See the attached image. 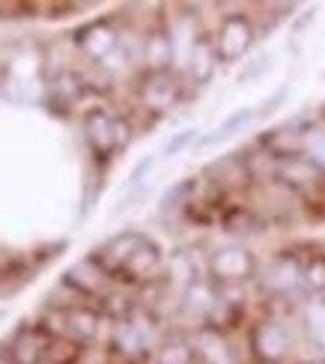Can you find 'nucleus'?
Masks as SVG:
<instances>
[{
	"label": "nucleus",
	"mask_w": 325,
	"mask_h": 364,
	"mask_svg": "<svg viewBox=\"0 0 325 364\" xmlns=\"http://www.w3.org/2000/svg\"><path fill=\"white\" fill-rule=\"evenodd\" d=\"M254 45V24L245 12H230L218 24V36H215V48H218L221 63H236Z\"/></svg>",
	"instance_id": "nucleus-1"
},
{
	"label": "nucleus",
	"mask_w": 325,
	"mask_h": 364,
	"mask_svg": "<svg viewBox=\"0 0 325 364\" xmlns=\"http://www.w3.org/2000/svg\"><path fill=\"white\" fill-rule=\"evenodd\" d=\"M209 275L221 284H242L257 275V257L242 245L218 248L209 257Z\"/></svg>",
	"instance_id": "nucleus-2"
},
{
	"label": "nucleus",
	"mask_w": 325,
	"mask_h": 364,
	"mask_svg": "<svg viewBox=\"0 0 325 364\" xmlns=\"http://www.w3.org/2000/svg\"><path fill=\"white\" fill-rule=\"evenodd\" d=\"M251 346H254V355L260 361H266V364L284 361L289 355V346H292L289 328L281 320H262L251 331Z\"/></svg>",
	"instance_id": "nucleus-3"
},
{
	"label": "nucleus",
	"mask_w": 325,
	"mask_h": 364,
	"mask_svg": "<svg viewBox=\"0 0 325 364\" xmlns=\"http://www.w3.org/2000/svg\"><path fill=\"white\" fill-rule=\"evenodd\" d=\"M141 102L144 108L164 114L179 102V84L174 81L170 72H149L141 84Z\"/></svg>",
	"instance_id": "nucleus-4"
},
{
	"label": "nucleus",
	"mask_w": 325,
	"mask_h": 364,
	"mask_svg": "<svg viewBox=\"0 0 325 364\" xmlns=\"http://www.w3.org/2000/svg\"><path fill=\"white\" fill-rule=\"evenodd\" d=\"M146 236L144 233H134V230H126V233H117L114 239H107L105 245L96 251V260L105 272H122V266L129 263V257L137 251V245H141Z\"/></svg>",
	"instance_id": "nucleus-5"
},
{
	"label": "nucleus",
	"mask_w": 325,
	"mask_h": 364,
	"mask_svg": "<svg viewBox=\"0 0 325 364\" xmlns=\"http://www.w3.org/2000/svg\"><path fill=\"white\" fill-rule=\"evenodd\" d=\"M117 117H111L107 111L96 108L84 117V134H87V144L92 146L96 156H111L117 149Z\"/></svg>",
	"instance_id": "nucleus-6"
},
{
	"label": "nucleus",
	"mask_w": 325,
	"mask_h": 364,
	"mask_svg": "<svg viewBox=\"0 0 325 364\" xmlns=\"http://www.w3.org/2000/svg\"><path fill=\"white\" fill-rule=\"evenodd\" d=\"M78 45L87 57L105 60L119 48V36L107 21H96V24H87L84 30H78Z\"/></svg>",
	"instance_id": "nucleus-7"
},
{
	"label": "nucleus",
	"mask_w": 325,
	"mask_h": 364,
	"mask_svg": "<svg viewBox=\"0 0 325 364\" xmlns=\"http://www.w3.org/2000/svg\"><path fill=\"white\" fill-rule=\"evenodd\" d=\"M262 284H266L272 293H292V290H299V287H304V266L296 260V257L284 254L266 269Z\"/></svg>",
	"instance_id": "nucleus-8"
},
{
	"label": "nucleus",
	"mask_w": 325,
	"mask_h": 364,
	"mask_svg": "<svg viewBox=\"0 0 325 364\" xmlns=\"http://www.w3.org/2000/svg\"><path fill=\"white\" fill-rule=\"evenodd\" d=\"M218 63H221V57H218V48H215V39L200 36L197 45L191 48V54H188V63H185V69H188L191 81L197 87H206L215 78V72H218Z\"/></svg>",
	"instance_id": "nucleus-9"
},
{
	"label": "nucleus",
	"mask_w": 325,
	"mask_h": 364,
	"mask_svg": "<svg viewBox=\"0 0 325 364\" xmlns=\"http://www.w3.org/2000/svg\"><path fill=\"white\" fill-rule=\"evenodd\" d=\"M111 343L119 355L126 358H141L149 346V335L144 326H137L134 320H119L114 326V335H111Z\"/></svg>",
	"instance_id": "nucleus-10"
},
{
	"label": "nucleus",
	"mask_w": 325,
	"mask_h": 364,
	"mask_svg": "<svg viewBox=\"0 0 325 364\" xmlns=\"http://www.w3.org/2000/svg\"><path fill=\"white\" fill-rule=\"evenodd\" d=\"M194 350L206 364H236L233 350H230L227 338L218 328H200L197 338H194Z\"/></svg>",
	"instance_id": "nucleus-11"
},
{
	"label": "nucleus",
	"mask_w": 325,
	"mask_h": 364,
	"mask_svg": "<svg viewBox=\"0 0 325 364\" xmlns=\"http://www.w3.org/2000/svg\"><path fill=\"white\" fill-rule=\"evenodd\" d=\"M144 60L149 72H167L170 63L176 60V51H174V39H170L167 30H156L144 39Z\"/></svg>",
	"instance_id": "nucleus-12"
},
{
	"label": "nucleus",
	"mask_w": 325,
	"mask_h": 364,
	"mask_svg": "<svg viewBox=\"0 0 325 364\" xmlns=\"http://www.w3.org/2000/svg\"><path fill=\"white\" fill-rule=\"evenodd\" d=\"M159 266H161V248L152 239H144L141 245H137V251L129 257V263L122 266V272H126L132 281H141V278L156 275Z\"/></svg>",
	"instance_id": "nucleus-13"
},
{
	"label": "nucleus",
	"mask_w": 325,
	"mask_h": 364,
	"mask_svg": "<svg viewBox=\"0 0 325 364\" xmlns=\"http://www.w3.org/2000/svg\"><path fill=\"white\" fill-rule=\"evenodd\" d=\"M257 119V111L254 108H236L230 117H224V123L221 126H215L206 138H200L197 141V149H206V146H215V144H221L227 138H233V134H239L242 129H247Z\"/></svg>",
	"instance_id": "nucleus-14"
},
{
	"label": "nucleus",
	"mask_w": 325,
	"mask_h": 364,
	"mask_svg": "<svg viewBox=\"0 0 325 364\" xmlns=\"http://www.w3.org/2000/svg\"><path fill=\"white\" fill-rule=\"evenodd\" d=\"M105 275H107V272H105L96 260H92V257H87V260L75 263V266L66 272V284L78 287L81 293H99V287H102Z\"/></svg>",
	"instance_id": "nucleus-15"
},
{
	"label": "nucleus",
	"mask_w": 325,
	"mask_h": 364,
	"mask_svg": "<svg viewBox=\"0 0 325 364\" xmlns=\"http://www.w3.org/2000/svg\"><path fill=\"white\" fill-rule=\"evenodd\" d=\"M0 350H9V364H39L42 361V346L36 343L33 331H18L6 346Z\"/></svg>",
	"instance_id": "nucleus-16"
},
{
	"label": "nucleus",
	"mask_w": 325,
	"mask_h": 364,
	"mask_svg": "<svg viewBox=\"0 0 325 364\" xmlns=\"http://www.w3.org/2000/svg\"><path fill=\"white\" fill-rule=\"evenodd\" d=\"M218 308V296H215L209 281H194L188 290H185V311L194 316H209Z\"/></svg>",
	"instance_id": "nucleus-17"
},
{
	"label": "nucleus",
	"mask_w": 325,
	"mask_h": 364,
	"mask_svg": "<svg viewBox=\"0 0 325 364\" xmlns=\"http://www.w3.org/2000/svg\"><path fill=\"white\" fill-rule=\"evenodd\" d=\"M99 314L92 308H75L66 314V331L75 341H92L99 335Z\"/></svg>",
	"instance_id": "nucleus-18"
},
{
	"label": "nucleus",
	"mask_w": 325,
	"mask_h": 364,
	"mask_svg": "<svg viewBox=\"0 0 325 364\" xmlns=\"http://www.w3.org/2000/svg\"><path fill=\"white\" fill-rule=\"evenodd\" d=\"M302 326H304V335L314 346L325 350V301H307L304 311H302Z\"/></svg>",
	"instance_id": "nucleus-19"
},
{
	"label": "nucleus",
	"mask_w": 325,
	"mask_h": 364,
	"mask_svg": "<svg viewBox=\"0 0 325 364\" xmlns=\"http://www.w3.org/2000/svg\"><path fill=\"white\" fill-rule=\"evenodd\" d=\"M277 173H281L287 182H292V186H311V182H316V176H322L304 156H299V159H281V164H277Z\"/></svg>",
	"instance_id": "nucleus-20"
},
{
	"label": "nucleus",
	"mask_w": 325,
	"mask_h": 364,
	"mask_svg": "<svg viewBox=\"0 0 325 364\" xmlns=\"http://www.w3.org/2000/svg\"><path fill=\"white\" fill-rule=\"evenodd\" d=\"M194 355L197 350L188 341H170L159 350L156 364H194Z\"/></svg>",
	"instance_id": "nucleus-21"
},
{
	"label": "nucleus",
	"mask_w": 325,
	"mask_h": 364,
	"mask_svg": "<svg viewBox=\"0 0 325 364\" xmlns=\"http://www.w3.org/2000/svg\"><path fill=\"white\" fill-rule=\"evenodd\" d=\"M302 156H304L307 161H311L319 173H325V132H322V129H311V132H304Z\"/></svg>",
	"instance_id": "nucleus-22"
},
{
	"label": "nucleus",
	"mask_w": 325,
	"mask_h": 364,
	"mask_svg": "<svg viewBox=\"0 0 325 364\" xmlns=\"http://www.w3.org/2000/svg\"><path fill=\"white\" fill-rule=\"evenodd\" d=\"M194 182H197V179H179L176 186H170V188L164 191V197H161L159 209H161V212H174V209H182L185 203H188V197L194 194Z\"/></svg>",
	"instance_id": "nucleus-23"
},
{
	"label": "nucleus",
	"mask_w": 325,
	"mask_h": 364,
	"mask_svg": "<svg viewBox=\"0 0 325 364\" xmlns=\"http://www.w3.org/2000/svg\"><path fill=\"white\" fill-rule=\"evenodd\" d=\"M51 96H54L57 102H63V105H72L75 99L81 96V81L75 78L72 72L57 75V78H54V87H51Z\"/></svg>",
	"instance_id": "nucleus-24"
},
{
	"label": "nucleus",
	"mask_w": 325,
	"mask_h": 364,
	"mask_svg": "<svg viewBox=\"0 0 325 364\" xmlns=\"http://www.w3.org/2000/svg\"><path fill=\"white\" fill-rule=\"evenodd\" d=\"M304 290L311 293H325V254L314 257L311 263L304 266Z\"/></svg>",
	"instance_id": "nucleus-25"
},
{
	"label": "nucleus",
	"mask_w": 325,
	"mask_h": 364,
	"mask_svg": "<svg viewBox=\"0 0 325 364\" xmlns=\"http://www.w3.org/2000/svg\"><path fill=\"white\" fill-rule=\"evenodd\" d=\"M170 275H174V281H179L185 290H188L194 281H200V278L194 275V263L188 260V254H176L174 260H170Z\"/></svg>",
	"instance_id": "nucleus-26"
},
{
	"label": "nucleus",
	"mask_w": 325,
	"mask_h": 364,
	"mask_svg": "<svg viewBox=\"0 0 325 364\" xmlns=\"http://www.w3.org/2000/svg\"><path fill=\"white\" fill-rule=\"evenodd\" d=\"M191 144H197V129H182V132H176L174 138L164 144V156H167V159H174V156L185 153V149H188Z\"/></svg>",
	"instance_id": "nucleus-27"
},
{
	"label": "nucleus",
	"mask_w": 325,
	"mask_h": 364,
	"mask_svg": "<svg viewBox=\"0 0 325 364\" xmlns=\"http://www.w3.org/2000/svg\"><path fill=\"white\" fill-rule=\"evenodd\" d=\"M152 168H156V156H144L141 161L134 164V171L129 173L126 191H137V188H144V182H146V176L152 173Z\"/></svg>",
	"instance_id": "nucleus-28"
},
{
	"label": "nucleus",
	"mask_w": 325,
	"mask_h": 364,
	"mask_svg": "<svg viewBox=\"0 0 325 364\" xmlns=\"http://www.w3.org/2000/svg\"><path fill=\"white\" fill-rule=\"evenodd\" d=\"M251 212H245V209H233L230 215L224 218V227L230 233H245V227H251Z\"/></svg>",
	"instance_id": "nucleus-29"
},
{
	"label": "nucleus",
	"mask_w": 325,
	"mask_h": 364,
	"mask_svg": "<svg viewBox=\"0 0 325 364\" xmlns=\"http://www.w3.org/2000/svg\"><path fill=\"white\" fill-rule=\"evenodd\" d=\"M114 132H117V149L129 146V141H132V126L126 123V119H119V117H117V126H114Z\"/></svg>",
	"instance_id": "nucleus-30"
},
{
	"label": "nucleus",
	"mask_w": 325,
	"mask_h": 364,
	"mask_svg": "<svg viewBox=\"0 0 325 364\" xmlns=\"http://www.w3.org/2000/svg\"><path fill=\"white\" fill-rule=\"evenodd\" d=\"M304 364H325V358H314V361H304Z\"/></svg>",
	"instance_id": "nucleus-31"
},
{
	"label": "nucleus",
	"mask_w": 325,
	"mask_h": 364,
	"mask_svg": "<svg viewBox=\"0 0 325 364\" xmlns=\"http://www.w3.org/2000/svg\"><path fill=\"white\" fill-rule=\"evenodd\" d=\"M322 117H325V108H322Z\"/></svg>",
	"instance_id": "nucleus-32"
}]
</instances>
